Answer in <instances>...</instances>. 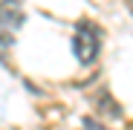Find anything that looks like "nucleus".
Here are the masks:
<instances>
[{
  "label": "nucleus",
  "instance_id": "7ed1b4c3",
  "mask_svg": "<svg viewBox=\"0 0 133 130\" xmlns=\"http://www.w3.org/2000/svg\"><path fill=\"white\" fill-rule=\"evenodd\" d=\"M98 107H101V110L110 116V119H116V116H122V110H119V104H113V101H110L107 98V93H101V98H98Z\"/></svg>",
  "mask_w": 133,
  "mask_h": 130
},
{
  "label": "nucleus",
  "instance_id": "f257e3e1",
  "mask_svg": "<svg viewBox=\"0 0 133 130\" xmlns=\"http://www.w3.org/2000/svg\"><path fill=\"white\" fill-rule=\"evenodd\" d=\"M98 46H101V32H98L93 23H78V26H75V35H72L75 58H78L81 64H93L96 55H98Z\"/></svg>",
  "mask_w": 133,
  "mask_h": 130
},
{
  "label": "nucleus",
  "instance_id": "20e7f679",
  "mask_svg": "<svg viewBox=\"0 0 133 130\" xmlns=\"http://www.w3.org/2000/svg\"><path fill=\"white\" fill-rule=\"evenodd\" d=\"M84 127H87V130H107V127H101V124L93 121V119H84Z\"/></svg>",
  "mask_w": 133,
  "mask_h": 130
},
{
  "label": "nucleus",
  "instance_id": "f03ea898",
  "mask_svg": "<svg viewBox=\"0 0 133 130\" xmlns=\"http://www.w3.org/2000/svg\"><path fill=\"white\" fill-rule=\"evenodd\" d=\"M26 23V15L17 9V3L15 0H3L0 3V26L3 29H20Z\"/></svg>",
  "mask_w": 133,
  "mask_h": 130
}]
</instances>
